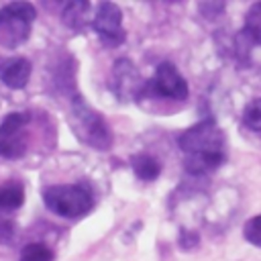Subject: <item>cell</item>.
I'll use <instances>...</instances> for the list:
<instances>
[{"label": "cell", "mask_w": 261, "mask_h": 261, "mask_svg": "<svg viewBox=\"0 0 261 261\" xmlns=\"http://www.w3.org/2000/svg\"><path fill=\"white\" fill-rule=\"evenodd\" d=\"M130 165H133V171L137 173V177H141L143 181H153L159 177L161 173V163L147 155V153H137L130 157Z\"/></svg>", "instance_id": "5bb4252c"}, {"label": "cell", "mask_w": 261, "mask_h": 261, "mask_svg": "<svg viewBox=\"0 0 261 261\" xmlns=\"http://www.w3.org/2000/svg\"><path fill=\"white\" fill-rule=\"evenodd\" d=\"M0 232H4V234H8V232H10V226H8L6 222H2V220H0Z\"/></svg>", "instance_id": "ac0fdd59"}, {"label": "cell", "mask_w": 261, "mask_h": 261, "mask_svg": "<svg viewBox=\"0 0 261 261\" xmlns=\"http://www.w3.org/2000/svg\"><path fill=\"white\" fill-rule=\"evenodd\" d=\"M177 147L184 151V155H226L224 133L212 118L200 120L179 133Z\"/></svg>", "instance_id": "277c9868"}, {"label": "cell", "mask_w": 261, "mask_h": 261, "mask_svg": "<svg viewBox=\"0 0 261 261\" xmlns=\"http://www.w3.org/2000/svg\"><path fill=\"white\" fill-rule=\"evenodd\" d=\"M24 202V188L20 181H6L0 184V212L18 210Z\"/></svg>", "instance_id": "4fadbf2b"}, {"label": "cell", "mask_w": 261, "mask_h": 261, "mask_svg": "<svg viewBox=\"0 0 261 261\" xmlns=\"http://www.w3.org/2000/svg\"><path fill=\"white\" fill-rule=\"evenodd\" d=\"M226 161V155H186L184 167L192 175H206L218 169Z\"/></svg>", "instance_id": "8fae6325"}, {"label": "cell", "mask_w": 261, "mask_h": 261, "mask_svg": "<svg viewBox=\"0 0 261 261\" xmlns=\"http://www.w3.org/2000/svg\"><path fill=\"white\" fill-rule=\"evenodd\" d=\"M92 29L108 45L122 43L124 41V29H122V12H120V8L114 2L98 4L96 14L92 18Z\"/></svg>", "instance_id": "52a82bcc"}, {"label": "cell", "mask_w": 261, "mask_h": 261, "mask_svg": "<svg viewBox=\"0 0 261 261\" xmlns=\"http://www.w3.org/2000/svg\"><path fill=\"white\" fill-rule=\"evenodd\" d=\"M243 237H245L251 245L261 247V214H257V216H253V218H249V220L245 222V226H243Z\"/></svg>", "instance_id": "e0dca14e"}, {"label": "cell", "mask_w": 261, "mask_h": 261, "mask_svg": "<svg viewBox=\"0 0 261 261\" xmlns=\"http://www.w3.org/2000/svg\"><path fill=\"white\" fill-rule=\"evenodd\" d=\"M239 45L245 43V47L261 45V2L251 4V8L245 14V27L239 33Z\"/></svg>", "instance_id": "30bf717a"}, {"label": "cell", "mask_w": 261, "mask_h": 261, "mask_svg": "<svg viewBox=\"0 0 261 261\" xmlns=\"http://www.w3.org/2000/svg\"><path fill=\"white\" fill-rule=\"evenodd\" d=\"M45 206L61 218H82L94 208L92 192L82 184H55L43 190Z\"/></svg>", "instance_id": "7a4b0ae2"}, {"label": "cell", "mask_w": 261, "mask_h": 261, "mask_svg": "<svg viewBox=\"0 0 261 261\" xmlns=\"http://www.w3.org/2000/svg\"><path fill=\"white\" fill-rule=\"evenodd\" d=\"M69 124L75 133V137L98 151H108L112 145V133L104 116L94 110L84 96L73 94L69 102Z\"/></svg>", "instance_id": "6da1fadb"}, {"label": "cell", "mask_w": 261, "mask_h": 261, "mask_svg": "<svg viewBox=\"0 0 261 261\" xmlns=\"http://www.w3.org/2000/svg\"><path fill=\"white\" fill-rule=\"evenodd\" d=\"M151 84L159 96H165L171 100H186L190 94L188 82L179 75V71L175 69V65L171 61H161L157 65Z\"/></svg>", "instance_id": "ba28073f"}, {"label": "cell", "mask_w": 261, "mask_h": 261, "mask_svg": "<svg viewBox=\"0 0 261 261\" xmlns=\"http://www.w3.org/2000/svg\"><path fill=\"white\" fill-rule=\"evenodd\" d=\"M88 10H90V4L84 2V0L67 2V4L63 6V10H61V20H63V24H67L69 29L82 31V29L90 22Z\"/></svg>", "instance_id": "7c38bea8"}, {"label": "cell", "mask_w": 261, "mask_h": 261, "mask_svg": "<svg viewBox=\"0 0 261 261\" xmlns=\"http://www.w3.org/2000/svg\"><path fill=\"white\" fill-rule=\"evenodd\" d=\"M147 88V82L135 67V63L126 57H120L114 61L110 71V90L120 102H133L137 100Z\"/></svg>", "instance_id": "8992f818"}, {"label": "cell", "mask_w": 261, "mask_h": 261, "mask_svg": "<svg viewBox=\"0 0 261 261\" xmlns=\"http://www.w3.org/2000/svg\"><path fill=\"white\" fill-rule=\"evenodd\" d=\"M37 8L31 2H10L0 8V45L16 49L29 41Z\"/></svg>", "instance_id": "3957f363"}, {"label": "cell", "mask_w": 261, "mask_h": 261, "mask_svg": "<svg viewBox=\"0 0 261 261\" xmlns=\"http://www.w3.org/2000/svg\"><path fill=\"white\" fill-rule=\"evenodd\" d=\"M243 122L251 130H261V98H253L243 108Z\"/></svg>", "instance_id": "2e32d148"}, {"label": "cell", "mask_w": 261, "mask_h": 261, "mask_svg": "<svg viewBox=\"0 0 261 261\" xmlns=\"http://www.w3.org/2000/svg\"><path fill=\"white\" fill-rule=\"evenodd\" d=\"M31 112H10L0 122V157L2 159H20L29 151V124Z\"/></svg>", "instance_id": "5b68a950"}, {"label": "cell", "mask_w": 261, "mask_h": 261, "mask_svg": "<svg viewBox=\"0 0 261 261\" xmlns=\"http://www.w3.org/2000/svg\"><path fill=\"white\" fill-rule=\"evenodd\" d=\"M33 65L27 57H0V82L10 90H22L31 80Z\"/></svg>", "instance_id": "9c48e42d"}, {"label": "cell", "mask_w": 261, "mask_h": 261, "mask_svg": "<svg viewBox=\"0 0 261 261\" xmlns=\"http://www.w3.org/2000/svg\"><path fill=\"white\" fill-rule=\"evenodd\" d=\"M20 261H53V251L45 243H29L20 251Z\"/></svg>", "instance_id": "9a60e30c"}]
</instances>
